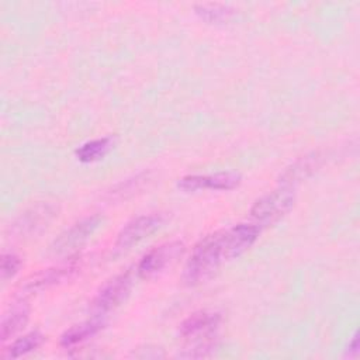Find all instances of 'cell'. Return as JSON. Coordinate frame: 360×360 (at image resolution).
Returning a JSON list of instances; mask_svg holds the SVG:
<instances>
[{
    "label": "cell",
    "instance_id": "cell-1",
    "mask_svg": "<svg viewBox=\"0 0 360 360\" xmlns=\"http://www.w3.org/2000/svg\"><path fill=\"white\" fill-rule=\"evenodd\" d=\"M225 260L221 229L201 238L195 243L184 266L183 281L187 285H198L212 277Z\"/></svg>",
    "mask_w": 360,
    "mask_h": 360
},
{
    "label": "cell",
    "instance_id": "cell-2",
    "mask_svg": "<svg viewBox=\"0 0 360 360\" xmlns=\"http://www.w3.org/2000/svg\"><path fill=\"white\" fill-rule=\"evenodd\" d=\"M221 323L218 312L198 311L187 316L180 325V336L190 343L184 357H204L215 347L217 330Z\"/></svg>",
    "mask_w": 360,
    "mask_h": 360
},
{
    "label": "cell",
    "instance_id": "cell-3",
    "mask_svg": "<svg viewBox=\"0 0 360 360\" xmlns=\"http://www.w3.org/2000/svg\"><path fill=\"white\" fill-rule=\"evenodd\" d=\"M295 202V193L290 186H283L257 198L252 208L250 217L260 224H269L284 217Z\"/></svg>",
    "mask_w": 360,
    "mask_h": 360
},
{
    "label": "cell",
    "instance_id": "cell-4",
    "mask_svg": "<svg viewBox=\"0 0 360 360\" xmlns=\"http://www.w3.org/2000/svg\"><path fill=\"white\" fill-rule=\"evenodd\" d=\"M184 252V243L180 240L162 243L149 250L138 263L136 274L141 278H152L162 273Z\"/></svg>",
    "mask_w": 360,
    "mask_h": 360
},
{
    "label": "cell",
    "instance_id": "cell-5",
    "mask_svg": "<svg viewBox=\"0 0 360 360\" xmlns=\"http://www.w3.org/2000/svg\"><path fill=\"white\" fill-rule=\"evenodd\" d=\"M132 283L134 281L129 271L115 276L114 278L107 281L91 301L90 308L94 315L104 316V314L118 307L128 297L132 288Z\"/></svg>",
    "mask_w": 360,
    "mask_h": 360
},
{
    "label": "cell",
    "instance_id": "cell-6",
    "mask_svg": "<svg viewBox=\"0 0 360 360\" xmlns=\"http://www.w3.org/2000/svg\"><path fill=\"white\" fill-rule=\"evenodd\" d=\"M163 224V217L160 214L139 215L129 221L118 233L115 248L120 250L129 249L132 245L141 242L142 239L152 235Z\"/></svg>",
    "mask_w": 360,
    "mask_h": 360
},
{
    "label": "cell",
    "instance_id": "cell-7",
    "mask_svg": "<svg viewBox=\"0 0 360 360\" xmlns=\"http://www.w3.org/2000/svg\"><path fill=\"white\" fill-rule=\"evenodd\" d=\"M259 226L255 224H236L228 229H222V248L225 259H233L248 250L259 236Z\"/></svg>",
    "mask_w": 360,
    "mask_h": 360
},
{
    "label": "cell",
    "instance_id": "cell-8",
    "mask_svg": "<svg viewBox=\"0 0 360 360\" xmlns=\"http://www.w3.org/2000/svg\"><path fill=\"white\" fill-rule=\"evenodd\" d=\"M242 177L235 172H219L214 174H190L179 180L177 186L184 191L197 190H231L239 186Z\"/></svg>",
    "mask_w": 360,
    "mask_h": 360
},
{
    "label": "cell",
    "instance_id": "cell-9",
    "mask_svg": "<svg viewBox=\"0 0 360 360\" xmlns=\"http://www.w3.org/2000/svg\"><path fill=\"white\" fill-rule=\"evenodd\" d=\"M100 222H101V217L100 215H91V217L83 218L82 221L76 222L73 226L66 229L53 242L52 249L58 255H65V253L72 252L73 249H76L80 245H83L89 239L90 235H93V232L98 228Z\"/></svg>",
    "mask_w": 360,
    "mask_h": 360
},
{
    "label": "cell",
    "instance_id": "cell-10",
    "mask_svg": "<svg viewBox=\"0 0 360 360\" xmlns=\"http://www.w3.org/2000/svg\"><path fill=\"white\" fill-rule=\"evenodd\" d=\"M76 269H77V266L73 262H70L69 264L46 269V270H42V271L31 276L21 285V290H20L21 298H24L28 294H32V292L41 291L44 288H48V287L68 278L73 271H76Z\"/></svg>",
    "mask_w": 360,
    "mask_h": 360
},
{
    "label": "cell",
    "instance_id": "cell-11",
    "mask_svg": "<svg viewBox=\"0 0 360 360\" xmlns=\"http://www.w3.org/2000/svg\"><path fill=\"white\" fill-rule=\"evenodd\" d=\"M55 215V207L49 204H38L28 211H25L14 224L13 229L17 235L35 233L37 229L46 226V224Z\"/></svg>",
    "mask_w": 360,
    "mask_h": 360
},
{
    "label": "cell",
    "instance_id": "cell-12",
    "mask_svg": "<svg viewBox=\"0 0 360 360\" xmlns=\"http://www.w3.org/2000/svg\"><path fill=\"white\" fill-rule=\"evenodd\" d=\"M322 165V156L319 152L308 153L298 160H295L291 166H288L283 174L280 176V183L283 186H290L302 181L304 179L314 174Z\"/></svg>",
    "mask_w": 360,
    "mask_h": 360
},
{
    "label": "cell",
    "instance_id": "cell-13",
    "mask_svg": "<svg viewBox=\"0 0 360 360\" xmlns=\"http://www.w3.org/2000/svg\"><path fill=\"white\" fill-rule=\"evenodd\" d=\"M104 326V319L101 315H94L91 319L83 321L66 329L60 336V345L63 347H73L83 343L89 338L94 336Z\"/></svg>",
    "mask_w": 360,
    "mask_h": 360
},
{
    "label": "cell",
    "instance_id": "cell-14",
    "mask_svg": "<svg viewBox=\"0 0 360 360\" xmlns=\"http://www.w3.org/2000/svg\"><path fill=\"white\" fill-rule=\"evenodd\" d=\"M28 315H30V307L21 298L15 305H13L8 309V312L3 315L1 332H0L1 340H7L14 333H17L21 328H24V325L28 321Z\"/></svg>",
    "mask_w": 360,
    "mask_h": 360
},
{
    "label": "cell",
    "instance_id": "cell-15",
    "mask_svg": "<svg viewBox=\"0 0 360 360\" xmlns=\"http://www.w3.org/2000/svg\"><path fill=\"white\" fill-rule=\"evenodd\" d=\"M44 342V335L34 330L30 332L18 339H15L7 349H4L3 352V357L6 359H17L21 357L30 352H34L35 349H38Z\"/></svg>",
    "mask_w": 360,
    "mask_h": 360
},
{
    "label": "cell",
    "instance_id": "cell-16",
    "mask_svg": "<svg viewBox=\"0 0 360 360\" xmlns=\"http://www.w3.org/2000/svg\"><path fill=\"white\" fill-rule=\"evenodd\" d=\"M195 13L208 22H226L235 15V8L221 3H202L194 7Z\"/></svg>",
    "mask_w": 360,
    "mask_h": 360
},
{
    "label": "cell",
    "instance_id": "cell-17",
    "mask_svg": "<svg viewBox=\"0 0 360 360\" xmlns=\"http://www.w3.org/2000/svg\"><path fill=\"white\" fill-rule=\"evenodd\" d=\"M110 146H111V139L110 138L93 139V141H89V142L83 143L76 150V156L80 162L90 163V162H94V160L100 159L101 156H104L107 153V150L110 149Z\"/></svg>",
    "mask_w": 360,
    "mask_h": 360
},
{
    "label": "cell",
    "instance_id": "cell-18",
    "mask_svg": "<svg viewBox=\"0 0 360 360\" xmlns=\"http://www.w3.org/2000/svg\"><path fill=\"white\" fill-rule=\"evenodd\" d=\"M21 260L17 255L13 253H4L1 256V263H0V274H1V280H7L10 277H13L18 269H20Z\"/></svg>",
    "mask_w": 360,
    "mask_h": 360
},
{
    "label": "cell",
    "instance_id": "cell-19",
    "mask_svg": "<svg viewBox=\"0 0 360 360\" xmlns=\"http://www.w3.org/2000/svg\"><path fill=\"white\" fill-rule=\"evenodd\" d=\"M357 349H359V333L356 332V333L353 335V338L350 339V342H349V347H347L349 356L356 354V353H357Z\"/></svg>",
    "mask_w": 360,
    "mask_h": 360
}]
</instances>
